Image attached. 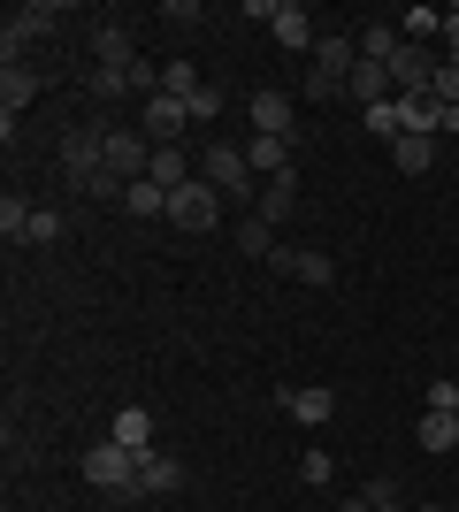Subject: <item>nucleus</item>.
<instances>
[{"instance_id": "f257e3e1", "label": "nucleus", "mask_w": 459, "mask_h": 512, "mask_svg": "<svg viewBox=\"0 0 459 512\" xmlns=\"http://www.w3.org/2000/svg\"><path fill=\"white\" fill-rule=\"evenodd\" d=\"M199 176L222 192V207H261V176L245 161V146H199Z\"/></svg>"}, {"instance_id": "f03ea898", "label": "nucleus", "mask_w": 459, "mask_h": 512, "mask_svg": "<svg viewBox=\"0 0 459 512\" xmlns=\"http://www.w3.org/2000/svg\"><path fill=\"white\" fill-rule=\"evenodd\" d=\"M245 16L268 23V31H276V46H291V54H314V39H322V31H314V16H306L299 0H253Z\"/></svg>"}, {"instance_id": "7ed1b4c3", "label": "nucleus", "mask_w": 459, "mask_h": 512, "mask_svg": "<svg viewBox=\"0 0 459 512\" xmlns=\"http://www.w3.org/2000/svg\"><path fill=\"white\" fill-rule=\"evenodd\" d=\"M77 474H85L92 490H138V451L108 436V444H92L85 459H77Z\"/></svg>"}, {"instance_id": "20e7f679", "label": "nucleus", "mask_w": 459, "mask_h": 512, "mask_svg": "<svg viewBox=\"0 0 459 512\" xmlns=\"http://www.w3.org/2000/svg\"><path fill=\"white\" fill-rule=\"evenodd\" d=\"M169 222H176V230H192V237H207L222 222V192L207 184V176H192L184 192H169Z\"/></svg>"}, {"instance_id": "39448f33", "label": "nucleus", "mask_w": 459, "mask_h": 512, "mask_svg": "<svg viewBox=\"0 0 459 512\" xmlns=\"http://www.w3.org/2000/svg\"><path fill=\"white\" fill-rule=\"evenodd\" d=\"M146 161H153V138H146L138 123H115V130H108V176L131 192L138 176H146Z\"/></svg>"}, {"instance_id": "423d86ee", "label": "nucleus", "mask_w": 459, "mask_h": 512, "mask_svg": "<svg viewBox=\"0 0 459 512\" xmlns=\"http://www.w3.org/2000/svg\"><path fill=\"white\" fill-rule=\"evenodd\" d=\"M39 31H54V0H31V8H8V23H0V54H8V69H23V46L39 39Z\"/></svg>"}, {"instance_id": "0eeeda50", "label": "nucleus", "mask_w": 459, "mask_h": 512, "mask_svg": "<svg viewBox=\"0 0 459 512\" xmlns=\"http://www.w3.org/2000/svg\"><path fill=\"white\" fill-rule=\"evenodd\" d=\"M276 276H291V283H314V291H329L337 283V260L322 253V245H276V260H268Z\"/></svg>"}, {"instance_id": "6e6552de", "label": "nucleus", "mask_w": 459, "mask_h": 512, "mask_svg": "<svg viewBox=\"0 0 459 512\" xmlns=\"http://www.w3.org/2000/svg\"><path fill=\"white\" fill-rule=\"evenodd\" d=\"M306 62H314V69H306V77H322V85H345L352 69H360V39H345V31H322Z\"/></svg>"}, {"instance_id": "1a4fd4ad", "label": "nucleus", "mask_w": 459, "mask_h": 512, "mask_svg": "<svg viewBox=\"0 0 459 512\" xmlns=\"http://www.w3.org/2000/svg\"><path fill=\"white\" fill-rule=\"evenodd\" d=\"M138 130H146L153 146H176V138L192 130V107L169 100V92H153V100H138Z\"/></svg>"}, {"instance_id": "9d476101", "label": "nucleus", "mask_w": 459, "mask_h": 512, "mask_svg": "<svg viewBox=\"0 0 459 512\" xmlns=\"http://www.w3.org/2000/svg\"><path fill=\"white\" fill-rule=\"evenodd\" d=\"M245 115H253V138H291V123H299V100L276 85H261L253 100H245Z\"/></svg>"}, {"instance_id": "9b49d317", "label": "nucleus", "mask_w": 459, "mask_h": 512, "mask_svg": "<svg viewBox=\"0 0 459 512\" xmlns=\"http://www.w3.org/2000/svg\"><path fill=\"white\" fill-rule=\"evenodd\" d=\"M39 100V77L31 69H0V138H16V115Z\"/></svg>"}, {"instance_id": "f8f14e48", "label": "nucleus", "mask_w": 459, "mask_h": 512, "mask_svg": "<svg viewBox=\"0 0 459 512\" xmlns=\"http://www.w3.org/2000/svg\"><path fill=\"white\" fill-rule=\"evenodd\" d=\"M138 490H146V497H176V490H184V459H169V451H138Z\"/></svg>"}, {"instance_id": "ddd939ff", "label": "nucleus", "mask_w": 459, "mask_h": 512, "mask_svg": "<svg viewBox=\"0 0 459 512\" xmlns=\"http://www.w3.org/2000/svg\"><path fill=\"white\" fill-rule=\"evenodd\" d=\"M437 146H444V138L406 130V138H391V169H398V176H429V169H437Z\"/></svg>"}, {"instance_id": "4468645a", "label": "nucleus", "mask_w": 459, "mask_h": 512, "mask_svg": "<svg viewBox=\"0 0 459 512\" xmlns=\"http://www.w3.org/2000/svg\"><path fill=\"white\" fill-rule=\"evenodd\" d=\"M192 176H199V161H192L184 146H153V161H146V184H161V192H184Z\"/></svg>"}, {"instance_id": "2eb2a0df", "label": "nucleus", "mask_w": 459, "mask_h": 512, "mask_svg": "<svg viewBox=\"0 0 459 512\" xmlns=\"http://www.w3.org/2000/svg\"><path fill=\"white\" fill-rule=\"evenodd\" d=\"M268 222V230H276V222H291V214H299V176H268L261 184V207H253Z\"/></svg>"}, {"instance_id": "dca6fc26", "label": "nucleus", "mask_w": 459, "mask_h": 512, "mask_svg": "<svg viewBox=\"0 0 459 512\" xmlns=\"http://www.w3.org/2000/svg\"><path fill=\"white\" fill-rule=\"evenodd\" d=\"M291 153H299V138H253V146H245V161H253V176H291Z\"/></svg>"}, {"instance_id": "f3484780", "label": "nucleus", "mask_w": 459, "mask_h": 512, "mask_svg": "<svg viewBox=\"0 0 459 512\" xmlns=\"http://www.w3.org/2000/svg\"><path fill=\"white\" fill-rule=\"evenodd\" d=\"M345 100H360V115H368V107H383V100H391V69L360 62V69L345 77Z\"/></svg>"}, {"instance_id": "a211bd4d", "label": "nucleus", "mask_w": 459, "mask_h": 512, "mask_svg": "<svg viewBox=\"0 0 459 512\" xmlns=\"http://www.w3.org/2000/svg\"><path fill=\"white\" fill-rule=\"evenodd\" d=\"M92 62H108V69H131V62H138L131 31H123V23H100V31H92Z\"/></svg>"}, {"instance_id": "6ab92c4d", "label": "nucleus", "mask_w": 459, "mask_h": 512, "mask_svg": "<svg viewBox=\"0 0 459 512\" xmlns=\"http://www.w3.org/2000/svg\"><path fill=\"white\" fill-rule=\"evenodd\" d=\"M398 46H406V31H398V23H368V31H360V62L391 69V62H398Z\"/></svg>"}, {"instance_id": "aec40b11", "label": "nucleus", "mask_w": 459, "mask_h": 512, "mask_svg": "<svg viewBox=\"0 0 459 512\" xmlns=\"http://www.w3.org/2000/svg\"><path fill=\"white\" fill-rule=\"evenodd\" d=\"M85 92H92V100H131V92H138V62H131V69H108V62H92Z\"/></svg>"}, {"instance_id": "412c9836", "label": "nucleus", "mask_w": 459, "mask_h": 512, "mask_svg": "<svg viewBox=\"0 0 459 512\" xmlns=\"http://www.w3.org/2000/svg\"><path fill=\"white\" fill-rule=\"evenodd\" d=\"M414 444H421V451H459V413H421Z\"/></svg>"}, {"instance_id": "4be33fe9", "label": "nucleus", "mask_w": 459, "mask_h": 512, "mask_svg": "<svg viewBox=\"0 0 459 512\" xmlns=\"http://www.w3.org/2000/svg\"><path fill=\"white\" fill-rule=\"evenodd\" d=\"M108 436H115V444H131V451H153V413L146 406H123Z\"/></svg>"}, {"instance_id": "5701e85b", "label": "nucleus", "mask_w": 459, "mask_h": 512, "mask_svg": "<svg viewBox=\"0 0 459 512\" xmlns=\"http://www.w3.org/2000/svg\"><path fill=\"white\" fill-rule=\"evenodd\" d=\"M284 406H291V413H299V421H306V428H322V421H329V413H337V390H284Z\"/></svg>"}, {"instance_id": "b1692460", "label": "nucleus", "mask_w": 459, "mask_h": 512, "mask_svg": "<svg viewBox=\"0 0 459 512\" xmlns=\"http://www.w3.org/2000/svg\"><path fill=\"white\" fill-rule=\"evenodd\" d=\"M161 92H169V100H184V107H192L199 92H207V77H199L192 62H161Z\"/></svg>"}, {"instance_id": "393cba45", "label": "nucleus", "mask_w": 459, "mask_h": 512, "mask_svg": "<svg viewBox=\"0 0 459 512\" xmlns=\"http://www.w3.org/2000/svg\"><path fill=\"white\" fill-rule=\"evenodd\" d=\"M31 214H39L31 199L8 192V199H0V237H8V245H31Z\"/></svg>"}, {"instance_id": "a878e982", "label": "nucleus", "mask_w": 459, "mask_h": 512, "mask_svg": "<svg viewBox=\"0 0 459 512\" xmlns=\"http://www.w3.org/2000/svg\"><path fill=\"white\" fill-rule=\"evenodd\" d=\"M123 214H138V222H146V214H161V222H169V192H161V184H146V176H138L131 192H123Z\"/></svg>"}, {"instance_id": "bb28decb", "label": "nucleus", "mask_w": 459, "mask_h": 512, "mask_svg": "<svg viewBox=\"0 0 459 512\" xmlns=\"http://www.w3.org/2000/svg\"><path fill=\"white\" fill-rule=\"evenodd\" d=\"M238 245H245L253 260H276V230H268L261 214H245V222H238Z\"/></svg>"}, {"instance_id": "cd10ccee", "label": "nucleus", "mask_w": 459, "mask_h": 512, "mask_svg": "<svg viewBox=\"0 0 459 512\" xmlns=\"http://www.w3.org/2000/svg\"><path fill=\"white\" fill-rule=\"evenodd\" d=\"M368 130L391 146V138H406V115H398V100H383V107H368Z\"/></svg>"}, {"instance_id": "c85d7f7f", "label": "nucleus", "mask_w": 459, "mask_h": 512, "mask_svg": "<svg viewBox=\"0 0 459 512\" xmlns=\"http://www.w3.org/2000/svg\"><path fill=\"white\" fill-rule=\"evenodd\" d=\"M360 497H368V512H414L406 497H398V482H368Z\"/></svg>"}, {"instance_id": "c756f323", "label": "nucleus", "mask_w": 459, "mask_h": 512, "mask_svg": "<svg viewBox=\"0 0 459 512\" xmlns=\"http://www.w3.org/2000/svg\"><path fill=\"white\" fill-rule=\"evenodd\" d=\"M299 474L314 482V490H329V482H337V459H329V451H306V459H299Z\"/></svg>"}, {"instance_id": "7c9ffc66", "label": "nucleus", "mask_w": 459, "mask_h": 512, "mask_svg": "<svg viewBox=\"0 0 459 512\" xmlns=\"http://www.w3.org/2000/svg\"><path fill=\"white\" fill-rule=\"evenodd\" d=\"M429 92H437V100H444V107H459V62H444V69H437V77H429Z\"/></svg>"}, {"instance_id": "2f4dec72", "label": "nucleus", "mask_w": 459, "mask_h": 512, "mask_svg": "<svg viewBox=\"0 0 459 512\" xmlns=\"http://www.w3.org/2000/svg\"><path fill=\"white\" fill-rule=\"evenodd\" d=\"M54 237H62V214L39 207V214H31V245H54Z\"/></svg>"}, {"instance_id": "473e14b6", "label": "nucleus", "mask_w": 459, "mask_h": 512, "mask_svg": "<svg viewBox=\"0 0 459 512\" xmlns=\"http://www.w3.org/2000/svg\"><path fill=\"white\" fill-rule=\"evenodd\" d=\"M429 413H459V383H429Z\"/></svg>"}, {"instance_id": "72a5a7b5", "label": "nucleus", "mask_w": 459, "mask_h": 512, "mask_svg": "<svg viewBox=\"0 0 459 512\" xmlns=\"http://www.w3.org/2000/svg\"><path fill=\"white\" fill-rule=\"evenodd\" d=\"M215 115H222V92L207 85V92H199V100H192V123H215Z\"/></svg>"}, {"instance_id": "f704fd0d", "label": "nucleus", "mask_w": 459, "mask_h": 512, "mask_svg": "<svg viewBox=\"0 0 459 512\" xmlns=\"http://www.w3.org/2000/svg\"><path fill=\"white\" fill-rule=\"evenodd\" d=\"M437 39H444V62H459V8H444V31H437Z\"/></svg>"}, {"instance_id": "c9c22d12", "label": "nucleus", "mask_w": 459, "mask_h": 512, "mask_svg": "<svg viewBox=\"0 0 459 512\" xmlns=\"http://www.w3.org/2000/svg\"><path fill=\"white\" fill-rule=\"evenodd\" d=\"M337 512H368V497H345V505H337Z\"/></svg>"}, {"instance_id": "e433bc0d", "label": "nucleus", "mask_w": 459, "mask_h": 512, "mask_svg": "<svg viewBox=\"0 0 459 512\" xmlns=\"http://www.w3.org/2000/svg\"><path fill=\"white\" fill-rule=\"evenodd\" d=\"M414 512H444V505H414Z\"/></svg>"}]
</instances>
